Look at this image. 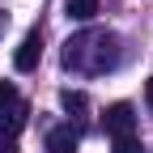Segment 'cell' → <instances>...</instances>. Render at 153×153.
<instances>
[{"instance_id": "obj_1", "label": "cell", "mask_w": 153, "mask_h": 153, "mask_svg": "<svg viewBox=\"0 0 153 153\" xmlns=\"http://www.w3.org/2000/svg\"><path fill=\"white\" fill-rule=\"evenodd\" d=\"M115 64H119V34H111V30H85L64 43V68H72V72L102 76Z\"/></svg>"}, {"instance_id": "obj_2", "label": "cell", "mask_w": 153, "mask_h": 153, "mask_svg": "<svg viewBox=\"0 0 153 153\" xmlns=\"http://www.w3.org/2000/svg\"><path fill=\"white\" fill-rule=\"evenodd\" d=\"M26 115H30V106L22 102L17 85L13 81H0V136H13L17 140V132L26 128Z\"/></svg>"}, {"instance_id": "obj_3", "label": "cell", "mask_w": 153, "mask_h": 153, "mask_svg": "<svg viewBox=\"0 0 153 153\" xmlns=\"http://www.w3.org/2000/svg\"><path fill=\"white\" fill-rule=\"evenodd\" d=\"M102 128H106V136H115V140L136 136V111H132V102H111L106 115H102Z\"/></svg>"}, {"instance_id": "obj_4", "label": "cell", "mask_w": 153, "mask_h": 153, "mask_svg": "<svg viewBox=\"0 0 153 153\" xmlns=\"http://www.w3.org/2000/svg\"><path fill=\"white\" fill-rule=\"evenodd\" d=\"M38 60H43V34L30 30V34L22 38V47H17V55H13V68H17V72H34Z\"/></svg>"}, {"instance_id": "obj_5", "label": "cell", "mask_w": 153, "mask_h": 153, "mask_svg": "<svg viewBox=\"0 0 153 153\" xmlns=\"http://www.w3.org/2000/svg\"><path fill=\"white\" fill-rule=\"evenodd\" d=\"M76 140H81V132H76L72 123H60L47 132V149L51 153H76Z\"/></svg>"}, {"instance_id": "obj_6", "label": "cell", "mask_w": 153, "mask_h": 153, "mask_svg": "<svg viewBox=\"0 0 153 153\" xmlns=\"http://www.w3.org/2000/svg\"><path fill=\"white\" fill-rule=\"evenodd\" d=\"M60 106H64V115H85L89 111V98H85L81 89H64L60 94Z\"/></svg>"}, {"instance_id": "obj_7", "label": "cell", "mask_w": 153, "mask_h": 153, "mask_svg": "<svg viewBox=\"0 0 153 153\" xmlns=\"http://www.w3.org/2000/svg\"><path fill=\"white\" fill-rule=\"evenodd\" d=\"M68 17L72 22H94L98 17V0H68Z\"/></svg>"}, {"instance_id": "obj_8", "label": "cell", "mask_w": 153, "mask_h": 153, "mask_svg": "<svg viewBox=\"0 0 153 153\" xmlns=\"http://www.w3.org/2000/svg\"><path fill=\"white\" fill-rule=\"evenodd\" d=\"M115 153H145L136 136H123V140H115Z\"/></svg>"}, {"instance_id": "obj_9", "label": "cell", "mask_w": 153, "mask_h": 153, "mask_svg": "<svg viewBox=\"0 0 153 153\" xmlns=\"http://www.w3.org/2000/svg\"><path fill=\"white\" fill-rule=\"evenodd\" d=\"M0 153H22V149H17V140H13V136H0Z\"/></svg>"}, {"instance_id": "obj_10", "label": "cell", "mask_w": 153, "mask_h": 153, "mask_svg": "<svg viewBox=\"0 0 153 153\" xmlns=\"http://www.w3.org/2000/svg\"><path fill=\"white\" fill-rule=\"evenodd\" d=\"M145 102H149V111H153V76L145 81Z\"/></svg>"}, {"instance_id": "obj_11", "label": "cell", "mask_w": 153, "mask_h": 153, "mask_svg": "<svg viewBox=\"0 0 153 153\" xmlns=\"http://www.w3.org/2000/svg\"><path fill=\"white\" fill-rule=\"evenodd\" d=\"M0 22H4V9H0Z\"/></svg>"}]
</instances>
